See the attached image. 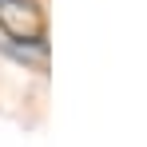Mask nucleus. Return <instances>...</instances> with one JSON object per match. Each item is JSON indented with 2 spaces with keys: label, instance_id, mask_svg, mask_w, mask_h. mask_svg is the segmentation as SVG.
Instances as JSON below:
<instances>
[{
  "label": "nucleus",
  "instance_id": "nucleus-1",
  "mask_svg": "<svg viewBox=\"0 0 147 147\" xmlns=\"http://www.w3.org/2000/svg\"><path fill=\"white\" fill-rule=\"evenodd\" d=\"M0 32L16 44H36L44 48L48 40V20L40 0H0Z\"/></svg>",
  "mask_w": 147,
  "mask_h": 147
}]
</instances>
